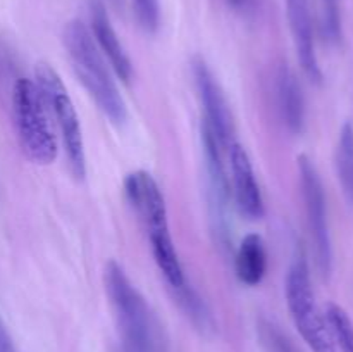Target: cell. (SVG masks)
Here are the masks:
<instances>
[{
  "mask_svg": "<svg viewBox=\"0 0 353 352\" xmlns=\"http://www.w3.org/2000/svg\"><path fill=\"white\" fill-rule=\"evenodd\" d=\"M10 107L17 140L26 157L37 164H52L59 155V138L33 79L19 78L14 83Z\"/></svg>",
  "mask_w": 353,
  "mask_h": 352,
  "instance_id": "4",
  "label": "cell"
},
{
  "mask_svg": "<svg viewBox=\"0 0 353 352\" xmlns=\"http://www.w3.org/2000/svg\"><path fill=\"white\" fill-rule=\"evenodd\" d=\"M86 6H88L90 17L88 30L95 40L97 47L107 59L114 75L123 79L124 83H130L131 76H133V64H131L130 55H128L126 48L123 47L112 23H110L105 3H103V0H86Z\"/></svg>",
  "mask_w": 353,
  "mask_h": 352,
  "instance_id": "11",
  "label": "cell"
},
{
  "mask_svg": "<svg viewBox=\"0 0 353 352\" xmlns=\"http://www.w3.org/2000/svg\"><path fill=\"white\" fill-rule=\"evenodd\" d=\"M62 40L72 71L90 99L97 104L110 123L123 126L128 121L126 102L114 79L112 68L97 47L88 26L78 19L71 21L64 28Z\"/></svg>",
  "mask_w": 353,
  "mask_h": 352,
  "instance_id": "2",
  "label": "cell"
},
{
  "mask_svg": "<svg viewBox=\"0 0 353 352\" xmlns=\"http://www.w3.org/2000/svg\"><path fill=\"white\" fill-rule=\"evenodd\" d=\"M33 81L43 99L50 121L57 128L72 176L76 179H83L86 175L85 140L79 116L68 88L62 83L59 72L47 62H38Z\"/></svg>",
  "mask_w": 353,
  "mask_h": 352,
  "instance_id": "5",
  "label": "cell"
},
{
  "mask_svg": "<svg viewBox=\"0 0 353 352\" xmlns=\"http://www.w3.org/2000/svg\"><path fill=\"white\" fill-rule=\"evenodd\" d=\"M248 2H250V0H228V3H230L231 7H234V9H243V7L248 6Z\"/></svg>",
  "mask_w": 353,
  "mask_h": 352,
  "instance_id": "20",
  "label": "cell"
},
{
  "mask_svg": "<svg viewBox=\"0 0 353 352\" xmlns=\"http://www.w3.org/2000/svg\"><path fill=\"white\" fill-rule=\"evenodd\" d=\"M336 171L341 188L353 206V124L345 123L336 147Z\"/></svg>",
  "mask_w": 353,
  "mask_h": 352,
  "instance_id": "16",
  "label": "cell"
},
{
  "mask_svg": "<svg viewBox=\"0 0 353 352\" xmlns=\"http://www.w3.org/2000/svg\"><path fill=\"white\" fill-rule=\"evenodd\" d=\"M228 155H230L231 197L234 199V206L247 219H262L265 214L264 197L247 148L238 141H233L228 147Z\"/></svg>",
  "mask_w": 353,
  "mask_h": 352,
  "instance_id": "10",
  "label": "cell"
},
{
  "mask_svg": "<svg viewBox=\"0 0 353 352\" xmlns=\"http://www.w3.org/2000/svg\"><path fill=\"white\" fill-rule=\"evenodd\" d=\"M296 162H299L300 188H302L314 255H316L321 275L327 278L333 269V244H331L330 223H327L326 193H324L323 179H321L314 162L307 155H299Z\"/></svg>",
  "mask_w": 353,
  "mask_h": 352,
  "instance_id": "7",
  "label": "cell"
},
{
  "mask_svg": "<svg viewBox=\"0 0 353 352\" xmlns=\"http://www.w3.org/2000/svg\"><path fill=\"white\" fill-rule=\"evenodd\" d=\"M324 314L333 331L338 352H353V323L347 311L341 309L336 304H330Z\"/></svg>",
  "mask_w": 353,
  "mask_h": 352,
  "instance_id": "18",
  "label": "cell"
},
{
  "mask_svg": "<svg viewBox=\"0 0 353 352\" xmlns=\"http://www.w3.org/2000/svg\"><path fill=\"white\" fill-rule=\"evenodd\" d=\"M133 9L140 26L147 33H155L161 23V0H133Z\"/></svg>",
  "mask_w": 353,
  "mask_h": 352,
  "instance_id": "19",
  "label": "cell"
},
{
  "mask_svg": "<svg viewBox=\"0 0 353 352\" xmlns=\"http://www.w3.org/2000/svg\"><path fill=\"white\" fill-rule=\"evenodd\" d=\"M286 304L290 316L312 352H338L333 331L326 320V314L321 313L316 302V293L312 289L309 262L300 248L290 264L285 283Z\"/></svg>",
  "mask_w": 353,
  "mask_h": 352,
  "instance_id": "6",
  "label": "cell"
},
{
  "mask_svg": "<svg viewBox=\"0 0 353 352\" xmlns=\"http://www.w3.org/2000/svg\"><path fill=\"white\" fill-rule=\"evenodd\" d=\"M103 285L124 352H162L157 317L117 261H109L103 268Z\"/></svg>",
  "mask_w": 353,
  "mask_h": 352,
  "instance_id": "3",
  "label": "cell"
},
{
  "mask_svg": "<svg viewBox=\"0 0 353 352\" xmlns=\"http://www.w3.org/2000/svg\"><path fill=\"white\" fill-rule=\"evenodd\" d=\"M286 9H288L290 30H292L293 43H295L300 66H302L303 72L310 81L321 83L323 81V71H321L316 45H314L309 0H286Z\"/></svg>",
  "mask_w": 353,
  "mask_h": 352,
  "instance_id": "12",
  "label": "cell"
},
{
  "mask_svg": "<svg viewBox=\"0 0 353 352\" xmlns=\"http://www.w3.org/2000/svg\"><path fill=\"white\" fill-rule=\"evenodd\" d=\"M171 293L174 302L178 304L179 309L186 316V320L193 324V328L200 335L210 337V335L216 333V320L212 316V311L209 309L202 295L190 283H186L183 289L172 290Z\"/></svg>",
  "mask_w": 353,
  "mask_h": 352,
  "instance_id": "15",
  "label": "cell"
},
{
  "mask_svg": "<svg viewBox=\"0 0 353 352\" xmlns=\"http://www.w3.org/2000/svg\"><path fill=\"white\" fill-rule=\"evenodd\" d=\"M276 100L286 130L300 135L305 128V97L295 72L288 66H281L276 75Z\"/></svg>",
  "mask_w": 353,
  "mask_h": 352,
  "instance_id": "13",
  "label": "cell"
},
{
  "mask_svg": "<svg viewBox=\"0 0 353 352\" xmlns=\"http://www.w3.org/2000/svg\"><path fill=\"white\" fill-rule=\"evenodd\" d=\"M255 331L264 352H300L292 337L274 320L261 316L255 324Z\"/></svg>",
  "mask_w": 353,
  "mask_h": 352,
  "instance_id": "17",
  "label": "cell"
},
{
  "mask_svg": "<svg viewBox=\"0 0 353 352\" xmlns=\"http://www.w3.org/2000/svg\"><path fill=\"white\" fill-rule=\"evenodd\" d=\"M114 2H119V0H114Z\"/></svg>",
  "mask_w": 353,
  "mask_h": 352,
  "instance_id": "21",
  "label": "cell"
},
{
  "mask_svg": "<svg viewBox=\"0 0 353 352\" xmlns=\"http://www.w3.org/2000/svg\"><path fill=\"white\" fill-rule=\"evenodd\" d=\"M124 193L147 231L155 264L164 276L169 290L172 292L183 289L188 280L172 242L168 206L159 183L147 171L130 173L124 179Z\"/></svg>",
  "mask_w": 353,
  "mask_h": 352,
  "instance_id": "1",
  "label": "cell"
},
{
  "mask_svg": "<svg viewBox=\"0 0 353 352\" xmlns=\"http://www.w3.org/2000/svg\"><path fill=\"white\" fill-rule=\"evenodd\" d=\"M234 271L243 285H261L268 273V251L261 235L248 233L241 238L234 254Z\"/></svg>",
  "mask_w": 353,
  "mask_h": 352,
  "instance_id": "14",
  "label": "cell"
},
{
  "mask_svg": "<svg viewBox=\"0 0 353 352\" xmlns=\"http://www.w3.org/2000/svg\"><path fill=\"white\" fill-rule=\"evenodd\" d=\"M202 150L203 166H205L207 182V200H209L210 221H212L214 233L221 244H228V211L231 204V185L230 175L226 171V164L223 159V145L219 144L212 131L202 123Z\"/></svg>",
  "mask_w": 353,
  "mask_h": 352,
  "instance_id": "8",
  "label": "cell"
},
{
  "mask_svg": "<svg viewBox=\"0 0 353 352\" xmlns=\"http://www.w3.org/2000/svg\"><path fill=\"white\" fill-rule=\"evenodd\" d=\"M192 66L196 95L203 109L202 123L212 131L223 148H228L234 141V121L226 95L212 69L202 57L193 59Z\"/></svg>",
  "mask_w": 353,
  "mask_h": 352,
  "instance_id": "9",
  "label": "cell"
}]
</instances>
